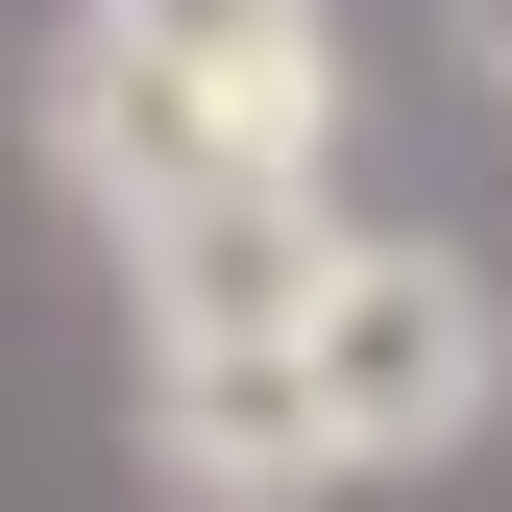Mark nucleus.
I'll return each instance as SVG.
<instances>
[{
  "label": "nucleus",
  "instance_id": "nucleus-2",
  "mask_svg": "<svg viewBox=\"0 0 512 512\" xmlns=\"http://www.w3.org/2000/svg\"><path fill=\"white\" fill-rule=\"evenodd\" d=\"M317 415H342V488H415V464H464V439L512 415V293L464 269V244H342V293H317Z\"/></svg>",
  "mask_w": 512,
  "mask_h": 512
},
{
  "label": "nucleus",
  "instance_id": "nucleus-4",
  "mask_svg": "<svg viewBox=\"0 0 512 512\" xmlns=\"http://www.w3.org/2000/svg\"><path fill=\"white\" fill-rule=\"evenodd\" d=\"M122 293H147V342H317L342 196H196L171 244H122Z\"/></svg>",
  "mask_w": 512,
  "mask_h": 512
},
{
  "label": "nucleus",
  "instance_id": "nucleus-5",
  "mask_svg": "<svg viewBox=\"0 0 512 512\" xmlns=\"http://www.w3.org/2000/svg\"><path fill=\"white\" fill-rule=\"evenodd\" d=\"M98 49H171V74H269V49H342V0H74Z\"/></svg>",
  "mask_w": 512,
  "mask_h": 512
},
{
  "label": "nucleus",
  "instance_id": "nucleus-3",
  "mask_svg": "<svg viewBox=\"0 0 512 512\" xmlns=\"http://www.w3.org/2000/svg\"><path fill=\"white\" fill-rule=\"evenodd\" d=\"M122 439H147V512H317L342 488V415H317L293 342H147Z\"/></svg>",
  "mask_w": 512,
  "mask_h": 512
},
{
  "label": "nucleus",
  "instance_id": "nucleus-6",
  "mask_svg": "<svg viewBox=\"0 0 512 512\" xmlns=\"http://www.w3.org/2000/svg\"><path fill=\"white\" fill-rule=\"evenodd\" d=\"M464 74H512V0H464Z\"/></svg>",
  "mask_w": 512,
  "mask_h": 512
},
{
  "label": "nucleus",
  "instance_id": "nucleus-1",
  "mask_svg": "<svg viewBox=\"0 0 512 512\" xmlns=\"http://www.w3.org/2000/svg\"><path fill=\"white\" fill-rule=\"evenodd\" d=\"M49 196L98 244H171L196 196H317V147H342V49H269V74H171V49H49Z\"/></svg>",
  "mask_w": 512,
  "mask_h": 512
}]
</instances>
